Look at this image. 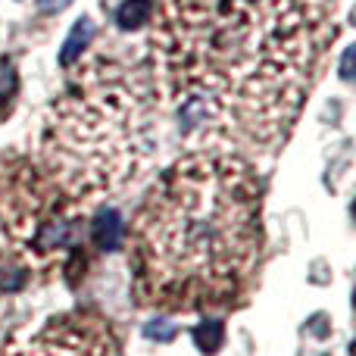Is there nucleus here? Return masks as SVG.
<instances>
[{
	"label": "nucleus",
	"instance_id": "obj_4",
	"mask_svg": "<svg viewBox=\"0 0 356 356\" xmlns=\"http://www.w3.org/2000/svg\"><path fill=\"white\" fill-rule=\"evenodd\" d=\"M81 203L29 156L0 154V228L22 266L50 269L81 253Z\"/></svg>",
	"mask_w": 356,
	"mask_h": 356
},
{
	"label": "nucleus",
	"instance_id": "obj_13",
	"mask_svg": "<svg viewBox=\"0 0 356 356\" xmlns=\"http://www.w3.org/2000/svg\"><path fill=\"white\" fill-rule=\"evenodd\" d=\"M69 3H72V0H38V10L41 13H60V10H66Z\"/></svg>",
	"mask_w": 356,
	"mask_h": 356
},
{
	"label": "nucleus",
	"instance_id": "obj_9",
	"mask_svg": "<svg viewBox=\"0 0 356 356\" xmlns=\"http://www.w3.org/2000/svg\"><path fill=\"white\" fill-rule=\"evenodd\" d=\"M154 16V0H125L116 13V25L122 31H138Z\"/></svg>",
	"mask_w": 356,
	"mask_h": 356
},
{
	"label": "nucleus",
	"instance_id": "obj_14",
	"mask_svg": "<svg viewBox=\"0 0 356 356\" xmlns=\"http://www.w3.org/2000/svg\"><path fill=\"white\" fill-rule=\"evenodd\" d=\"M350 63H353V50H347V54H344V66H341V75H344V79H350Z\"/></svg>",
	"mask_w": 356,
	"mask_h": 356
},
{
	"label": "nucleus",
	"instance_id": "obj_11",
	"mask_svg": "<svg viewBox=\"0 0 356 356\" xmlns=\"http://www.w3.org/2000/svg\"><path fill=\"white\" fill-rule=\"evenodd\" d=\"M144 338H150V341H172L175 338V325L169 319H150L147 325H144Z\"/></svg>",
	"mask_w": 356,
	"mask_h": 356
},
{
	"label": "nucleus",
	"instance_id": "obj_10",
	"mask_svg": "<svg viewBox=\"0 0 356 356\" xmlns=\"http://www.w3.org/2000/svg\"><path fill=\"white\" fill-rule=\"evenodd\" d=\"M194 344L200 353L213 356L222 350V344H225V325H222L219 319H203L200 325L194 328Z\"/></svg>",
	"mask_w": 356,
	"mask_h": 356
},
{
	"label": "nucleus",
	"instance_id": "obj_2",
	"mask_svg": "<svg viewBox=\"0 0 356 356\" xmlns=\"http://www.w3.org/2000/svg\"><path fill=\"white\" fill-rule=\"evenodd\" d=\"M263 253V181L225 150L181 156L150 188L131 228L138 300L200 313L250 284Z\"/></svg>",
	"mask_w": 356,
	"mask_h": 356
},
{
	"label": "nucleus",
	"instance_id": "obj_5",
	"mask_svg": "<svg viewBox=\"0 0 356 356\" xmlns=\"http://www.w3.org/2000/svg\"><path fill=\"white\" fill-rule=\"evenodd\" d=\"M0 356H122L110 322L97 313H63L38 332L0 347Z\"/></svg>",
	"mask_w": 356,
	"mask_h": 356
},
{
	"label": "nucleus",
	"instance_id": "obj_8",
	"mask_svg": "<svg viewBox=\"0 0 356 356\" xmlns=\"http://www.w3.org/2000/svg\"><path fill=\"white\" fill-rule=\"evenodd\" d=\"M25 282H29V266H22L19 259H10L0 253V307H3V300H10L16 291H22Z\"/></svg>",
	"mask_w": 356,
	"mask_h": 356
},
{
	"label": "nucleus",
	"instance_id": "obj_3",
	"mask_svg": "<svg viewBox=\"0 0 356 356\" xmlns=\"http://www.w3.org/2000/svg\"><path fill=\"white\" fill-rule=\"evenodd\" d=\"M138 69L94 56L50 106L41 166L72 200L116 191L154 150L156 97Z\"/></svg>",
	"mask_w": 356,
	"mask_h": 356
},
{
	"label": "nucleus",
	"instance_id": "obj_12",
	"mask_svg": "<svg viewBox=\"0 0 356 356\" xmlns=\"http://www.w3.org/2000/svg\"><path fill=\"white\" fill-rule=\"evenodd\" d=\"M13 91H16V75H13V66L6 60H0V110L10 104Z\"/></svg>",
	"mask_w": 356,
	"mask_h": 356
},
{
	"label": "nucleus",
	"instance_id": "obj_1",
	"mask_svg": "<svg viewBox=\"0 0 356 356\" xmlns=\"http://www.w3.org/2000/svg\"><path fill=\"white\" fill-rule=\"evenodd\" d=\"M338 0H160L156 81L207 150H266L291 131L334 41Z\"/></svg>",
	"mask_w": 356,
	"mask_h": 356
},
{
	"label": "nucleus",
	"instance_id": "obj_6",
	"mask_svg": "<svg viewBox=\"0 0 356 356\" xmlns=\"http://www.w3.org/2000/svg\"><path fill=\"white\" fill-rule=\"evenodd\" d=\"M91 238L100 250H119L125 241V222L116 209H100L91 222Z\"/></svg>",
	"mask_w": 356,
	"mask_h": 356
},
{
	"label": "nucleus",
	"instance_id": "obj_7",
	"mask_svg": "<svg viewBox=\"0 0 356 356\" xmlns=\"http://www.w3.org/2000/svg\"><path fill=\"white\" fill-rule=\"evenodd\" d=\"M91 38H94V22L88 16H81L79 22L72 25V31H69V38H66V44H63V50H60V63L63 66H75V63L81 60V54H85V47L91 44Z\"/></svg>",
	"mask_w": 356,
	"mask_h": 356
}]
</instances>
